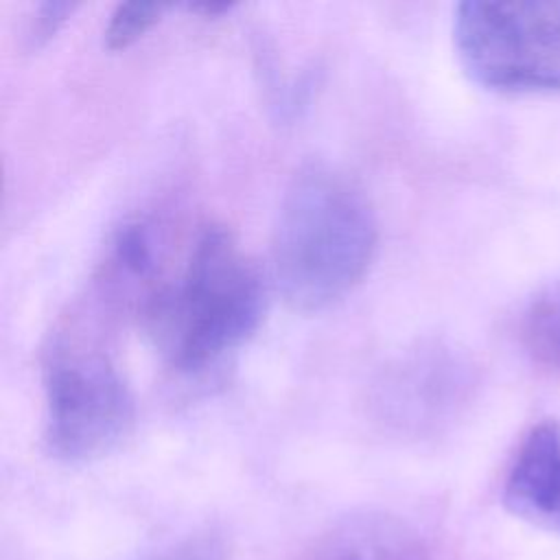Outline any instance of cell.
<instances>
[{"label":"cell","mask_w":560,"mask_h":560,"mask_svg":"<svg viewBox=\"0 0 560 560\" xmlns=\"http://www.w3.org/2000/svg\"><path fill=\"white\" fill-rule=\"evenodd\" d=\"M166 9L168 7L160 4V2H125V4H118L112 11L109 22L103 31L105 46L109 50H120V48L131 46L153 24L160 22V18Z\"/></svg>","instance_id":"obj_8"},{"label":"cell","mask_w":560,"mask_h":560,"mask_svg":"<svg viewBox=\"0 0 560 560\" xmlns=\"http://www.w3.org/2000/svg\"><path fill=\"white\" fill-rule=\"evenodd\" d=\"M46 448L66 464L109 455L129 435L136 418L131 392L107 354L63 346L44 370Z\"/></svg>","instance_id":"obj_4"},{"label":"cell","mask_w":560,"mask_h":560,"mask_svg":"<svg viewBox=\"0 0 560 560\" xmlns=\"http://www.w3.org/2000/svg\"><path fill=\"white\" fill-rule=\"evenodd\" d=\"M265 311L260 271L221 225L206 228L182 273L147 306L160 352L179 372H199L245 343Z\"/></svg>","instance_id":"obj_2"},{"label":"cell","mask_w":560,"mask_h":560,"mask_svg":"<svg viewBox=\"0 0 560 560\" xmlns=\"http://www.w3.org/2000/svg\"><path fill=\"white\" fill-rule=\"evenodd\" d=\"M304 560H427V549L409 523L365 512L326 529Z\"/></svg>","instance_id":"obj_6"},{"label":"cell","mask_w":560,"mask_h":560,"mask_svg":"<svg viewBox=\"0 0 560 560\" xmlns=\"http://www.w3.org/2000/svg\"><path fill=\"white\" fill-rule=\"evenodd\" d=\"M525 352L545 370L560 372V280L545 287L521 319Z\"/></svg>","instance_id":"obj_7"},{"label":"cell","mask_w":560,"mask_h":560,"mask_svg":"<svg viewBox=\"0 0 560 560\" xmlns=\"http://www.w3.org/2000/svg\"><path fill=\"white\" fill-rule=\"evenodd\" d=\"M378 225L365 195L343 175L306 164L289 182L273 228L276 282L295 311H322L368 271Z\"/></svg>","instance_id":"obj_1"},{"label":"cell","mask_w":560,"mask_h":560,"mask_svg":"<svg viewBox=\"0 0 560 560\" xmlns=\"http://www.w3.org/2000/svg\"><path fill=\"white\" fill-rule=\"evenodd\" d=\"M72 9H74V4H70V2L39 4V9L35 11V18H33V26L28 31V37L33 39V44L48 39L57 31V26L68 18V13H72Z\"/></svg>","instance_id":"obj_11"},{"label":"cell","mask_w":560,"mask_h":560,"mask_svg":"<svg viewBox=\"0 0 560 560\" xmlns=\"http://www.w3.org/2000/svg\"><path fill=\"white\" fill-rule=\"evenodd\" d=\"M190 11H195V13H203V15H219V13H223V11H230L232 9V4H210V2H206V4H190L188 7Z\"/></svg>","instance_id":"obj_12"},{"label":"cell","mask_w":560,"mask_h":560,"mask_svg":"<svg viewBox=\"0 0 560 560\" xmlns=\"http://www.w3.org/2000/svg\"><path fill=\"white\" fill-rule=\"evenodd\" d=\"M127 560H225V545L214 534H188L160 542Z\"/></svg>","instance_id":"obj_9"},{"label":"cell","mask_w":560,"mask_h":560,"mask_svg":"<svg viewBox=\"0 0 560 560\" xmlns=\"http://www.w3.org/2000/svg\"><path fill=\"white\" fill-rule=\"evenodd\" d=\"M116 260L133 273H142L151 265V241L142 225H129L116 241Z\"/></svg>","instance_id":"obj_10"},{"label":"cell","mask_w":560,"mask_h":560,"mask_svg":"<svg viewBox=\"0 0 560 560\" xmlns=\"http://www.w3.org/2000/svg\"><path fill=\"white\" fill-rule=\"evenodd\" d=\"M464 72L499 94L560 92V2L470 0L455 9Z\"/></svg>","instance_id":"obj_3"},{"label":"cell","mask_w":560,"mask_h":560,"mask_svg":"<svg viewBox=\"0 0 560 560\" xmlns=\"http://www.w3.org/2000/svg\"><path fill=\"white\" fill-rule=\"evenodd\" d=\"M505 508L560 534V422L542 420L525 435L503 486Z\"/></svg>","instance_id":"obj_5"}]
</instances>
